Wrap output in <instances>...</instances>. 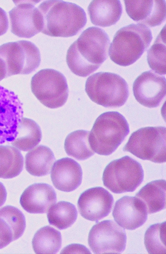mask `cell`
Instances as JSON below:
<instances>
[{
  "mask_svg": "<svg viewBox=\"0 0 166 254\" xmlns=\"http://www.w3.org/2000/svg\"><path fill=\"white\" fill-rule=\"evenodd\" d=\"M110 40L103 29L91 27L83 31L67 50L66 63L76 75L86 77L99 69L108 58Z\"/></svg>",
  "mask_w": 166,
  "mask_h": 254,
  "instance_id": "cell-1",
  "label": "cell"
},
{
  "mask_svg": "<svg viewBox=\"0 0 166 254\" xmlns=\"http://www.w3.org/2000/svg\"><path fill=\"white\" fill-rule=\"evenodd\" d=\"M42 17V33L52 37L70 38L85 26L87 14L79 5L63 1H46L38 7Z\"/></svg>",
  "mask_w": 166,
  "mask_h": 254,
  "instance_id": "cell-2",
  "label": "cell"
},
{
  "mask_svg": "<svg viewBox=\"0 0 166 254\" xmlns=\"http://www.w3.org/2000/svg\"><path fill=\"white\" fill-rule=\"evenodd\" d=\"M153 40L151 29L141 24H131L117 31L110 45L109 55L114 63L122 66L136 63Z\"/></svg>",
  "mask_w": 166,
  "mask_h": 254,
  "instance_id": "cell-3",
  "label": "cell"
},
{
  "mask_svg": "<svg viewBox=\"0 0 166 254\" xmlns=\"http://www.w3.org/2000/svg\"><path fill=\"white\" fill-rule=\"evenodd\" d=\"M130 133L125 117L116 111L104 113L97 118L89 141L92 151L102 156L114 152Z\"/></svg>",
  "mask_w": 166,
  "mask_h": 254,
  "instance_id": "cell-4",
  "label": "cell"
},
{
  "mask_svg": "<svg viewBox=\"0 0 166 254\" xmlns=\"http://www.w3.org/2000/svg\"><path fill=\"white\" fill-rule=\"evenodd\" d=\"M85 91L92 102L109 108L123 106L129 96L126 80L117 74L108 72L90 76L85 83Z\"/></svg>",
  "mask_w": 166,
  "mask_h": 254,
  "instance_id": "cell-5",
  "label": "cell"
},
{
  "mask_svg": "<svg viewBox=\"0 0 166 254\" xmlns=\"http://www.w3.org/2000/svg\"><path fill=\"white\" fill-rule=\"evenodd\" d=\"M144 179L142 166L127 156L110 163L104 171L102 178L104 185L115 194L136 190Z\"/></svg>",
  "mask_w": 166,
  "mask_h": 254,
  "instance_id": "cell-6",
  "label": "cell"
},
{
  "mask_svg": "<svg viewBox=\"0 0 166 254\" xmlns=\"http://www.w3.org/2000/svg\"><path fill=\"white\" fill-rule=\"evenodd\" d=\"M166 128L164 127H145L134 132L123 151L143 160L155 163L166 162Z\"/></svg>",
  "mask_w": 166,
  "mask_h": 254,
  "instance_id": "cell-7",
  "label": "cell"
},
{
  "mask_svg": "<svg viewBox=\"0 0 166 254\" xmlns=\"http://www.w3.org/2000/svg\"><path fill=\"white\" fill-rule=\"evenodd\" d=\"M31 89L35 96L46 107H63L69 96L67 80L59 71L45 69L37 72L31 80Z\"/></svg>",
  "mask_w": 166,
  "mask_h": 254,
  "instance_id": "cell-8",
  "label": "cell"
},
{
  "mask_svg": "<svg viewBox=\"0 0 166 254\" xmlns=\"http://www.w3.org/2000/svg\"><path fill=\"white\" fill-rule=\"evenodd\" d=\"M0 58L6 66L7 77L28 75L38 69L41 61L39 49L33 43L24 40L0 46Z\"/></svg>",
  "mask_w": 166,
  "mask_h": 254,
  "instance_id": "cell-9",
  "label": "cell"
},
{
  "mask_svg": "<svg viewBox=\"0 0 166 254\" xmlns=\"http://www.w3.org/2000/svg\"><path fill=\"white\" fill-rule=\"evenodd\" d=\"M127 237L124 229L113 220L97 222L91 229L88 244L96 254H121L125 250Z\"/></svg>",
  "mask_w": 166,
  "mask_h": 254,
  "instance_id": "cell-10",
  "label": "cell"
},
{
  "mask_svg": "<svg viewBox=\"0 0 166 254\" xmlns=\"http://www.w3.org/2000/svg\"><path fill=\"white\" fill-rule=\"evenodd\" d=\"M23 115V104L18 96L0 85V145L15 138Z\"/></svg>",
  "mask_w": 166,
  "mask_h": 254,
  "instance_id": "cell-11",
  "label": "cell"
},
{
  "mask_svg": "<svg viewBox=\"0 0 166 254\" xmlns=\"http://www.w3.org/2000/svg\"><path fill=\"white\" fill-rule=\"evenodd\" d=\"M114 198L102 187L91 188L80 195L77 204L79 212L85 219L98 222L111 212Z\"/></svg>",
  "mask_w": 166,
  "mask_h": 254,
  "instance_id": "cell-12",
  "label": "cell"
},
{
  "mask_svg": "<svg viewBox=\"0 0 166 254\" xmlns=\"http://www.w3.org/2000/svg\"><path fill=\"white\" fill-rule=\"evenodd\" d=\"M9 17L11 32L20 38L29 39L42 32V15L34 3H18L9 11Z\"/></svg>",
  "mask_w": 166,
  "mask_h": 254,
  "instance_id": "cell-13",
  "label": "cell"
},
{
  "mask_svg": "<svg viewBox=\"0 0 166 254\" xmlns=\"http://www.w3.org/2000/svg\"><path fill=\"white\" fill-rule=\"evenodd\" d=\"M133 91L140 104L149 108H157L166 96V78L151 71H145L135 80Z\"/></svg>",
  "mask_w": 166,
  "mask_h": 254,
  "instance_id": "cell-14",
  "label": "cell"
},
{
  "mask_svg": "<svg viewBox=\"0 0 166 254\" xmlns=\"http://www.w3.org/2000/svg\"><path fill=\"white\" fill-rule=\"evenodd\" d=\"M112 215L120 226L130 231L143 226L148 218L144 203L136 196H125L116 201Z\"/></svg>",
  "mask_w": 166,
  "mask_h": 254,
  "instance_id": "cell-15",
  "label": "cell"
},
{
  "mask_svg": "<svg viewBox=\"0 0 166 254\" xmlns=\"http://www.w3.org/2000/svg\"><path fill=\"white\" fill-rule=\"evenodd\" d=\"M124 3L128 15L139 24L155 27L161 25L166 20V1L125 0Z\"/></svg>",
  "mask_w": 166,
  "mask_h": 254,
  "instance_id": "cell-16",
  "label": "cell"
},
{
  "mask_svg": "<svg viewBox=\"0 0 166 254\" xmlns=\"http://www.w3.org/2000/svg\"><path fill=\"white\" fill-rule=\"evenodd\" d=\"M57 201L56 191L52 186L45 183L30 185L23 192L20 204L30 214H44Z\"/></svg>",
  "mask_w": 166,
  "mask_h": 254,
  "instance_id": "cell-17",
  "label": "cell"
},
{
  "mask_svg": "<svg viewBox=\"0 0 166 254\" xmlns=\"http://www.w3.org/2000/svg\"><path fill=\"white\" fill-rule=\"evenodd\" d=\"M51 179L54 187L58 190L64 192L75 190L82 182V167L71 158L59 159L52 167Z\"/></svg>",
  "mask_w": 166,
  "mask_h": 254,
  "instance_id": "cell-18",
  "label": "cell"
},
{
  "mask_svg": "<svg viewBox=\"0 0 166 254\" xmlns=\"http://www.w3.org/2000/svg\"><path fill=\"white\" fill-rule=\"evenodd\" d=\"M26 227L25 216L20 210L11 206L0 208V250L21 238Z\"/></svg>",
  "mask_w": 166,
  "mask_h": 254,
  "instance_id": "cell-19",
  "label": "cell"
},
{
  "mask_svg": "<svg viewBox=\"0 0 166 254\" xmlns=\"http://www.w3.org/2000/svg\"><path fill=\"white\" fill-rule=\"evenodd\" d=\"M88 10L92 24L108 27L114 25L120 20L122 7L118 0H94L90 2Z\"/></svg>",
  "mask_w": 166,
  "mask_h": 254,
  "instance_id": "cell-20",
  "label": "cell"
},
{
  "mask_svg": "<svg viewBox=\"0 0 166 254\" xmlns=\"http://www.w3.org/2000/svg\"><path fill=\"white\" fill-rule=\"evenodd\" d=\"M55 157L50 148L40 145L33 148L26 154V169L33 176L43 177L50 173Z\"/></svg>",
  "mask_w": 166,
  "mask_h": 254,
  "instance_id": "cell-21",
  "label": "cell"
},
{
  "mask_svg": "<svg viewBox=\"0 0 166 254\" xmlns=\"http://www.w3.org/2000/svg\"><path fill=\"white\" fill-rule=\"evenodd\" d=\"M166 182L157 180L147 184L136 196L144 203L147 213L153 214L166 208Z\"/></svg>",
  "mask_w": 166,
  "mask_h": 254,
  "instance_id": "cell-22",
  "label": "cell"
},
{
  "mask_svg": "<svg viewBox=\"0 0 166 254\" xmlns=\"http://www.w3.org/2000/svg\"><path fill=\"white\" fill-rule=\"evenodd\" d=\"M17 135L11 144L22 151L32 150L39 145L42 138L40 126L34 121L22 118L17 127Z\"/></svg>",
  "mask_w": 166,
  "mask_h": 254,
  "instance_id": "cell-23",
  "label": "cell"
},
{
  "mask_svg": "<svg viewBox=\"0 0 166 254\" xmlns=\"http://www.w3.org/2000/svg\"><path fill=\"white\" fill-rule=\"evenodd\" d=\"M23 168V157L14 146H0V178L8 179L20 174Z\"/></svg>",
  "mask_w": 166,
  "mask_h": 254,
  "instance_id": "cell-24",
  "label": "cell"
},
{
  "mask_svg": "<svg viewBox=\"0 0 166 254\" xmlns=\"http://www.w3.org/2000/svg\"><path fill=\"white\" fill-rule=\"evenodd\" d=\"M62 243L60 233L54 228L47 226L35 233L32 241L36 254H57Z\"/></svg>",
  "mask_w": 166,
  "mask_h": 254,
  "instance_id": "cell-25",
  "label": "cell"
},
{
  "mask_svg": "<svg viewBox=\"0 0 166 254\" xmlns=\"http://www.w3.org/2000/svg\"><path fill=\"white\" fill-rule=\"evenodd\" d=\"M90 131L77 130L67 136L64 148L68 156L78 160H87L93 156L95 152L90 147L89 137Z\"/></svg>",
  "mask_w": 166,
  "mask_h": 254,
  "instance_id": "cell-26",
  "label": "cell"
},
{
  "mask_svg": "<svg viewBox=\"0 0 166 254\" xmlns=\"http://www.w3.org/2000/svg\"><path fill=\"white\" fill-rule=\"evenodd\" d=\"M77 210L72 203L59 201L48 210L47 218L49 224L64 230L71 227L77 220Z\"/></svg>",
  "mask_w": 166,
  "mask_h": 254,
  "instance_id": "cell-27",
  "label": "cell"
},
{
  "mask_svg": "<svg viewBox=\"0 0 166 254\" xmlns=\"http://www.w3.org/2000/svg\"><path fill=\"white\" fill-rule=\"evenodd\" d=\"M166 26L147 51V63L151 69L159 75H166Z\"/></svg>",
  "mask_w": 166,
  "mask_h": 254,
  "instance_id": "cell-28",
  "label": "cell"
},
{
  "mask_svg": "<svg viewBox=\"0 0 166 254\" xmlns=\"http://www.w3.org/2000/svg\"><path fill=\"white\" fill-rule=\"evenodd\" d=\"M166 225L165 221L151 225L147 229L144 244L149 254H166Z\"/></svg>",
  "mask_w": 166,
  "mask_h": 254,
  "instance_id": "cell-29",
  "label": "cell"
},
{
  "mask_svg": "<svg viewBox=\"0 0 166 254\" xmlns=\"http://www.w3.org/2000/svg\"><path fill=\"white\" fill-rule=\"evenodd\" d=\"M60 254H91L88 248L80 244H71L66 246Z\"/></svg>",
  "mask_w": 166,
  "mask_h": 254,
  "instance_id": "cell-30",
  "label": "cell"
},
{
  "mask_svg": "<svg viewBox=\"0 0 166 254\" xmlns=\"http://www.w3.org/2000/svg\"><path fill=\"white\" fill-rule=\"evenodd\" d=\"M9 28V21L5 11L0 8V36L7 33Z\"/></svg>",
  "mask_w": 166,
  "mask_h": 254,
  "instance_id": "cell-31",
  "label": "cell"
},
{
  "mask_svg": "<svg viewBox=\"0 0 166 254\" xmlns=\"http://www.w3.org/2000/svg\"><path fill=\"white\" fill-rule=\"evenodd\" d=\"M7 191L3 184L0 182V207L3 205L6 199H7Z\"/></svg>",
  "mask_w": 166,
  "mask_h": 254,
  "instance_id": "cell-32",
  "label": "cell"
},
{
  "mask_svg": "<svg viewBox=\"0 0 166 254\" xmlns=\"http://www.w3.org/2000/svg\"><path fill=\"white\" fill-rule=\"evenodd\" d=\"M7 78V69L3 61L0 58V81Z\"/></svg>",
  "mask_w": 166,
  "mask_h": 254,
  "instance_id": "cell-33",
  "label": "cell"
}]
</instances>
